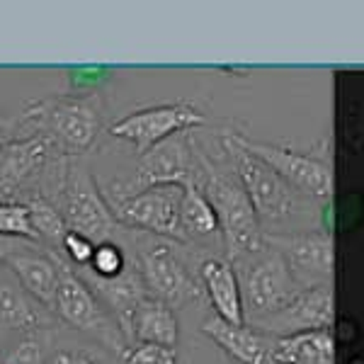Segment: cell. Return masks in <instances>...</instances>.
<instances>
[{
	"instance_id": "obj_1",
	"label": "cell",
	"mask_w": 364,
	"mask_h": 364,
	"mask_svg": "<svg viewBox=\"0 0 364 364\" xmlns=\"http://www.w3.org/2000/svg\"><path fill=\"white\" fill-rule=\"evenodd\" d=\"M17 124V132L44 139L61 158H78L97 144L105 107L97 95H54L29 102Z\"/></svg>"
},
{
	"instance_id": "obj_2",
	"label": "cell",
	"mask_w": 364,
	"mask_h": 364,
	"mask_svg": "<svg viewBox=\"0 0 364 364\" xmlns=\"http://www.w3.org/2000/svg\"><path fill=\"white\" fill-rule=\"evenodd\" d=\"M199 158V190L207 197L209 207L214 209L219 221V233L224 238L228 262H236L238 257L262 248V228L245 190L233 173L231 166L211 161L209 154H204L197 146Z\"/></svg>"
},
{
	"instance_id": "obj_3",
	"label": "cell",
	"mask_w": 364,
	"mask_h": 364,
	"mask_svg": "<svg viewBox=\"0 0 364 364\" xmlns=\"http://www.w3.org/2000/svg\"><path fill=\"white\" fill-rule=\"evenodd\" d=\"M68 158L37 136L13 139L0 149V202H51L63 180Z\"/></svg>"
},
{
	"instance_id": "obj_4",
	"label": "cell",
	"mask_w": 364,
	"mask_h": 364,
	"mask_svg": "<svg viewBox=\"0 0 364 364\" xmlns=\"http://www.w3.org/2000/svg\"><path fill=\"white\" fill-rule=\"evenodd\" d=\"M51 204L63 216L68 231L80 233L95 245L105 243V240H114V233L124 228L114 219L107 199L97 190L87 166L75 161V158H68L63 180Z\"/></svg>"
},
{
	"instance_id": "obj_5",
	"label": "cell",
	"mask_w": 364,
	"mask_h": 364,
	"mask_svg": "<svg viewBox=\"0 0 364 364\" xmlns=\"http://www.w3.org/2000/svg\"><path fill=\"white\" fill-rule=\"evenodd\" d=\"M238 149H243L245 154L257 158L260 163L277 173L287 185L294 192H301L306 197L314 199H331L333 195V166L328 158L326 144H321V149L316 151H294L284 149V146L274 144H260V141H250L248 136L238 132L226 134Z\"/></svg>"
},
{
	"instance_id": "obj_6",
	"label": "cell",
	"mask_w": 364,
	"mask_h": 364,
	"mask_svg": "<svg viewBox=\"0 0 364 364\" xmlns=\"http://www.w3.org/2000/svg\"><path fill=\"white\" fill-rule=\"evenodd\" d=\"M231 265L240 267L236 277L240 287V299H243V314L245 311L250 314L248 321L262 318V316L284 309L301 291L291 279L282 255L265 243H262V248L238 257Z\"/></svg>"
},
{
	"instance_id": "obj_7",
	"label": "cell",
	"mask_w": 364,
	"mask_h": 364,
	"mask_svg": "<svg viewBox=\"0 0 364 364\" xmlns=\"http://www.w3.org/2000/svg\"><path fill=\"white\" fill-rule=\"evenodd\" d=\"M54 314L68 326H73L75 331L90 336L102 348L112 350L114 355L122 357L129 348L114 318L97 304L90 284L78 272H73V267H68L61 255H58V289L54 299Z\"/></svg>"
},
{
	"instance_id": "obj_8",
	"label": "cell",
	"mask_w": 364,
	"mask_h": 364,
	"mask_svg": "<svg viewBox=\"0 0 364 364\" xmlns=\"http://www.w3.org/2000/svg\"><path fill=\"white\" fill-rule=\"evenodd\" d=\"M134 267L144 282L146 294L170 309L202 296L199 277L190 272L168 240H154V236L139 240Z\"/></svg>"
},
{
	"instance_id": "obj_9",
	"label": "cell",
	"mask_w": 364,
	"mask_h": 364,
	"mask_svg": "<svg viewBox=\"0 0 364 364\" xmlns=\"http://www.w3.org/2000/svg\"><path fill=\"white\" fill-rule=\"evenodd\" d=\"M199 173L202 168H199L197 158V144L190 139V134H175L151 151H146L139 158L136 175L124 185H117L114 192H109V197H129L146 187L161 185H178L182 190L197 187Z\"/></svg>"
},
{
	"instance_id": "obj_10",
	"label": "cell",
	"mask_w": 364,
	"mask_h": 364,
	"mask_svg": "<svg viewBox=\"0 0 364 364\" xmlns=\"http://www.w3.org/2000/svg\"><path fill=\"white\" fill-rule=\"evenodd\" d=\"M114 219L127 231H144L149 236H161L175 243H185L180 233V202L182 187L161 185L146 187L129 197H105Z\"/></svg>"
},
{
	"instance_id": "obj_11",
	"label": "cell",
	"mask_w": 364,
	"mask_h": 364,
	"mask_svg": "<svg viewBox=\"0 0 364 364\" xmlns=\"http://www.w3.org/2000/svg\"><path fill=\"white\" fill-rule=\"evenodd\" d=\"M221 146H224V154L231 158V168L250 199L257 221L262 224V221L287 219L294 211L296 192L277 173H272L265 163H260L257 158L245 154L243 149H238L226 134L221 136Z\"/></svg>"
},
{
	"instance_id": "obj_12",
	"label": "cell",
	"mask_w": 364,
	"mask_h": 364,
	"mask_svg": "<svg viewBox=\"0 0 364 364\" xmlns=\"http://www.w3.org/2000/svg\"><path fill=\"white\" fill-rule=\"evenodd\" d=\"M262 243L277 250L301 291L328 287L336 265L333 236L326 231L306 233H262Z\"/></svg>"
},
{
	"instance_id": "obj_13",
	"label": "cell",
	"mask_w": 364,
	"mask_h": 364,
	"mask_svg": "<svg viewBox=\"0 0 364 364\" xmlns=\"http://www.w3.org/2000/svg\"><path fill=\"white\" fill-rule=\"evenodd\" d=\"M204 124H207V117L190 102H170L129 112L109 127V134L114 139L129 141L139 151V156H144L161 141L175 136V134H187Z\"/></svg>"
},
{
	"instance_id": "obj_14",
	"label": "cell",
	"mask_w": 364,
	"mask_h": 364,
	"mask_svg": "<svg viewBox=\"0 0 364 364\" xmlns=\"http://www.w3.org/2000/svg\"><path fill=\"white\" fill-rule=\"evenodd\" d=\"M333 321H336V299H333V289L328 284L299 291L284 309L245 323L269 338H287L296 336V333L328 331Z\"/></svg>"
},
{
	"instance_id": "obj_15",
	"label": "cell",
	"mask_w": 364,
	"mask_h": 364,
	"mask_svg": "<svg viewBox=\"0 0 364 364\" xmlns=\"http://www.w3.org/2000/svg\"><path fill=\"white\" fill-rule=\"evenodd\" d=\"M5 267L17 279V284L27 291L39 306L54 311V299L58 289V255L49 252H29V250H5Z\"/></svg>"
},
{
	"instance_id": "obj_16",
	"label": "cell",
	"mask_w": 364,
	"mask_h": 364,
	"mask_svg": "<svg viewBox=\"0 0 364 364\" xmlns=\"http://www.w3.org/2000/svg\"><path fill=\"white\" fill-rule=\"evenodd\" d=\"M202 333L209 340H214L236 364H272L274 338L255 331L248 323L231 326V323L211 316L202 323Z\"/></svg>"
},
{
	"instance_id": "obj_17",
	"label": "cell",
	"mask_w": 364,
	"mask_h": 364,
	"mask_svg": "<svg viewBox=\"0 0 364 364\" xmlns=\"http://www.w3.org/2000/svg\"><path fill=\"white\" fill-rule=\"evenodd\" d=\"M199 284L202 291L209 296L214 316L231 326H243V299H240V287L236 277V267L224 257H209L199 267Z\"/></svg>"
},
{
	"instance_id": "obj_18",
	"label": "cell",
	"mask_w": 364,
	"mask_h": 364,
	"mask_svg": "<svg viewBox=\"0 0 364 364\" xmlns=\"http://www.w3.org/2000/svg\"><path fill=\"white\" fill-rule=\"evenodd\" d=\"M180 326L175 311L156 299H141L134 309L132 323H129V343H151L163 345V348H178Z\"/></svg>"
},
{
	"instance_id": "obj_19",
	"label": "cell",
	"mask_w": 364,
	"mask_h": 364,
	"mask_svg": "<svg viewBox=\"0 0 364 364\" xmlns=\"http://www.w3.org/2000/svg\"><path fill=\"white\" fill-rule=\"evenodd\" d=\"M92 284H95L97 294L105 299V304L112 309L117 328L122 331V336H124L127 345H129V323H132L134 309H136V304L141 301V299L149 296L146 294L144 282H141L139 272H136V267L129 265L124 272L114 279H95L92 277Z\"/></svg>"
},
{
	"instance_id": "obj_20",
	"label": "cell",
	"mask_w": 364,
	"mask_h": 364,
	"mask_svg": "<svg viewBox=\"0 0 364 364\" xmlns=\"http://www.w3.org/2000/svg\"><path fill=\"white\" fill-rule=\"evenodd\" d=\"M272 364H336V340L328 331L274 338Z\"/></svg>"
},
{
	"instance_id": "obj_21",
	"label": "cell",
	"mask_w": 364,
	"mask_h": 364,
	"mask_svg": "<svg viewBox=\"0 0 364 364\" xmlns=\"http://www.w3.org/2000/svg\"><path fill=\"white\" fill-rule=\"evenodd\" d=\"M49 311L39 306L32 296L17 284V279L0 277V326L15 331H34L49 326Z\"/></svg>"
},
{
	"instance_id": "obj_22",
	"label": "cell",
	"mask_w": 364,
	"mask_h": 364,
	"mask_svg": "<svg viewBox=\"0 0 364 364\" xmlns=\"http://www.w3.org/2000/svg\"><path fill=\"white\" fill-rule=\"evenodd\" d=\"M180 233L185 243L190 240H202L219 233V221H216L214 209L209 207L207 197L199 187H185L180 202Z\"/></svg>"
},
{
	"instance_id": "obj_23",
	"label": "cell",
	"mask_w": 364,
	"mask_h": 364,
	"mask_svg": "<svg viewBox=\"0 0 364 364\" xmlns=\"http://www.w3.org/2000/svg\"><path fill=\"white\" fill-rule=\"evenodd\" d=\"M27 211H29V226H32L37 240H44V243L58 248L61 245V238L66 236L68 226L63 221V216L58 214V209L46 199L37 197L32 202H27Z\"/></svg>"
},
{
	"instance_id": "obj_24",
	"label": "cell",
	"mask_w": 364,
	"mask_h": 364,
	"mask_svg": "<svg viewBox=\"0 0 364 364\" xmlns=\"http://www.w3.org/2000/svg\"><path fill=\"white\" fill-rule=\"evenodd\" d=\"M127 267H129V260L124 255V248H122L119 243H114V240H105V243L95 245L90 265L85 269H90V277H95V279H114V277H119Z\"/></svg>"
},
{
	"instance_id": "obj_25",
	"label": "cell",
	"mask_w": 364,
	"mask_h": 364,
	"mask_svg": "<svg viewBox=\"0 0 364 364\" xmlns=\"http://www.w3.org/2000/svg\"><path fill=\"white\" fill-rule=\"evenodd\" d=\"M0 236L10 238H25V240H37L32 226H29V211L27 204L17 202H0Z\"/></svg>"
},
{
	"instance_id": "obj_26",
	"label": "cell",
	"mask_w": 364,
	"mask_h": 364,
	"mask_svg": "<svg viewBox=\"0 0 364 364\" xmlns=\"http://www.w3.org/2000/svg\"><path fill=\"white\" fill-rule=\"evenodd\" d=\"M124 364H178V350L163 345L136 343L122 355Z\"/></svg>"
},
{
	"instance_id": "obj_27",
	"label": "cell",
	"mask_w": 364,
	"mask_h": 364,
	"mask_svg": "<svg viewBox=\"0 0 364 364\" xmlns=\"http://www.w3.org/2000/svg\"><path fill=\"white\" fill-rule=\"evenodd\" d=\"M61 252L66 255V265L68 267H80L85 269L90 265V257H92V250H95V243L87 240L85 236L80 233H73V231H66V236L61 238Z\"/></svg>"
},
{
	"instance_id": "obj_28",
	"label": "cell",
	"mask_w": 364,
	"mask_h": 364,
	"mask_svg": "<svg viewBox=\"0 0 364 364\" xmlns=\"http://www.w3.org/2000/svg\"><path fill=\"white\" fill-rule=\"evenodd\" d=\"M5 364H44V345L37 338L22 340L8 355Z\"/></svg>"
},
{
	"instance_id": "obj_29",
	"label": "cell",
	"mask_w": 364,
	"mask_h": 364,
	"mask_svg": "<svg viewBox=\"0 0 364 364\" xmlns=\"http://www.w3.org/2000/svg\"><path fill=\"white\" fill-rule=\"evenodd\" d=\"M17 117H0V149H3L8 141L17 139Z\"/></svg>"
},
{
	"instance_id": "obj_30",
	"label": "cell",
	"mask_w": 364,
	"mask_h": 364,
	"mask_svg": "<svg viewBox=\"0 0 364 364\" xmlns=\"http://www.w3.org/2000/svg\"><path fill=\"white\" fill-rule=\"evenodd\" d=\"M54 364H97V362H92L90 357H85V355H78V352L63 350V352H58V355H56Z\"/></svg>"
},
{
	"instance_id": "obj_31",
	"label": "cell",
	"mask_w": 364,
	"mask_h": 364,
	"mask_svg": "<svg viewBox=\"0 0 364 364\" xmlns=\"http://www.w3.org/2000/svg\"><path fill=\"white\" fill-rule=\"evenodd\" d=\"M3 255H5V248H3V245H0V260H3Z\"/></svg>"
}]
</instances>
